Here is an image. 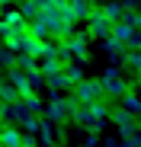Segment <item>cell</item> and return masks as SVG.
I'll use <instances>...</instances> for the list:
<instances>
[{
    "label": "cell",
    "mask_w": 141,
    "mask_h": 147,
    "mask_svg": "<svg viewBox=\"0 0 141 147\" xmlns=\"http://www.w3.org/2000/svg\"><path fill=\"white\" fill-rule=\"evenodd\" d=\"M87 35H96V38H109L112 35V19H106L100 7H93L90 16H87Z\"/></svg>",
    "instance_id": "1"
},
{
    "label": "cell",
    "mask_w": 141,
    "mask_h": 147,
    "mask_svg": "<svg viewBox=\"0 0 141 147\" xmlns=\"http://www.w3.org/2000/svg\"><path fill=\"white\" fill-rule=\"evenodd\" d=\"M42 112H45V118H48L52 125H61V121L70 115V109H67V99H64L61 93H52V99L42 106Z\"/></svg>",
    "instance_id": "2"
},
{
    "label": "cell",
    "mask_w": 141,
    "mask_h": 147,
    "mask_svg": "<svg viewBox=\"0 0 141 147\" xmlns=\"http://www.w3.org/2000/svg\"><path fill=\"white\" fill-rule=\"evenodd\" d=\"M74 96H77V102H100V99H106L100 80H80V83H74Z\"/></svg>",
    "instance_id": "3"
},
{
    "label": "cell",
    "mask_w": 141,
    "mask_h": 147,
    "mask_svg": "<svg viewBox=\"0 0 141 147\" xmlns=\"http://www.w3.org/2000/svg\"><path fill=\"white\" fill-rule=\"evenodd\" d=\"M109 118H112V125L119 128L122 138L138 134V115H132V112H125V109H109Z\"/></svg>",
    "instance_id": "4"
},
{
    "label": "cell",
    "mask_w": 141,
    "mask_h": 147,
    "mask_svg": "<svg viewBox=\"0 0 141 147\" xmlns=\"http://www.w3.org/2000/svg\"><path fill=\"white\" fill-rule=\"evenodd\" d=\"M100 83H103V93H106V96H125V93L132 90V86H128V80H122V77H119V70H115V67L103 70Z\"/></svg>",
    "instance_id": "5"
},
{
    "label": "cell",
    "mask_w": 141,
    "mask_h": 147,
    "mask_svg": "<svg viewBox=\"0 0 141 147\" xmlns=\"http://www.w3.org/2000/svg\"><path fill=\"white\" fill-rule=\"evenodd\" d=\"M87 38L90 35H67V38H61L64 42V48H67V55L70 58H77V61H90V51H87Z\"/></svg>",
    "instance_id": "6"
},
{
    "label": "cell",
    "mask_w": 141,
    "mask_h": 147,
    "mask_svg": "<svg viewBox=\"0 0 141 147\" xmlns=\"http://www.w3.org/2000/svg\"><path fill=\"white\" fill-rule=\"evenodd\" d=\"M0 19H3V22H7V29H10V32H16V35H19V32H29V19L22 16L19 10H10V7H7Z\"/></svg>",
    "instance_id": "7"
},
{
    "label": "cell",
    "mask_w": 141,
    "mask_h": 147,
    "mask_svg": "<svg viewBox=\"0 0 141 147\" xmlns=\"http://www.w3.org/2000/svg\"><path fill=\"white\" fill-rule=\"evenodd\" d=\"M10 86L22 96V93H32V83H29V74L19 70V67H10Z\"/></svg>",
    "instance_id": "8"
},
{
    "label": "cell",
    "mask_w": 141,
    "mask_h": 147,
    "mask_svg": "<svg viewBox=\"0 0 141 147\" xmlns=\"http://www.w3.org/2000/svg\"><path fill=\"white\" fill-rule=\"evenodd\" d=\"M19 141H22V131L16 125H3L0 128V147H19Z\"/></svg>",
    "instance_id": "9"
},
{
    "label": "cell",
    "mask_w": 141,
    "mask_h": 147,
    "mask_svg": "<svg viewBox=\"0 0 141 147\" xmlns=\"http://www.w3.org/2000/svg\"><path fill=\"white\" fill-rule=\"evenodd\" d=\"M16 102H19L22 109H26L29 115H39V112H42V106H45V102L39 99V93H22V96H19Z\"/></svg>",
    "instance_id": "10"
},
{
    "label": "cell",
    "mask_w": 141,
    "mask_h": 147,
    "mask_svg": "<svg viewBox=\"0 0 141 147\" xmlns=\"http://www.w3.org/2000/svg\"><path fill=\"white\" fill-rule=\"evenodd\" d=\"M29 35L32 38H52V32H48V26H45V19H42V13H35L32 19H29Z\"/></svg>",
    "instance_id": "11"
},
{
    "label": "cell",
    "mask_w": 141,
    "mask_h": 147,
    "mask_svg": "<svg viewBox=\"0 0 141 147\" xmlns=\"http://www.w3.org/2000/svg\"><path fill=\"white\" fill-rule=\"evenodd\" d=\"M122 61H125V67H128V70H135L138 77H141V48H125Z\"/></svg>",
    "instance_id": "12"
},
{
    "label": "cell",
    "mask_w": 141,
    "mask_h": 147,
    "mask_svg": "<svg viewBox=\"0 0 141 147\" xmlns=\"http://www.w3.org/2000/svg\"><path fill=\"white\" fill-rule=\"evenodd\" d=\"M103 48H106V55H109L112 61H119V58L125 55V42H119V38H112V35H109V38H103Z\"/></svg>",
    "instance_id": "13"
},
{
    "label": "cell",
    "mask_w": 141,
    "mask_h": 147,
    "mask_svg": "<svg viewBox=\"0 0 141 147\" xmlns=\"http://www.w3.org/2000/svg\"><path fill=\"white\" fill-rule=\"evenodd\" d=\"M119 99H122V109H125V112L141 115V96H138V93H132V90H128L125 96H119Z\"/></svg>",
    "instance_id": "14"
},
{
    "label": "cell",
    "mask_w": 141,
    "mask_h": 147,
    "mask_svg": "<svg viewBox=\"0 0 141 147\" xmlns=\"http://www.w3.org/2000/svg\"><path fill=\"white\" fill-rule=\"evenodd\" d=\"M58 70H64V64H61L58 58H39V74H42V77L58 74Z\"/></svg>",
    "instance_id": "15"
},
{
    "label": "cell",
    "mask_w": 141,
    "mask_h": 147,
    "mask_svg": "<svg viewBox=\"0 0 141 147\" xmlns=\"http://www.w3.org/2000/svg\"><path fill=\"white\" fill-rule=\"evenodd\" d=\"M13 67H19V70L32 74V70H39V58H35V55H22V51H19V55H16V64H13Z\"/></svg>",
    "instance_id": "16"
},
{
    "label": "cell",
    "mask_w": 141,
    "mask_h": 147,
    "mask_svg": "<svg viewBox=\"0 0 141 147\" xmlns=\"http://www.w3.org/2000/svg\"><path fill=\"white\" fill-rule=\"evenodd\" d=\"M132 32H135V29L128 26L125 19H115V22H112V38H119V42H128V38H132Z\"/></svg>",
    "instance_id": "17"
},
{
    "label": "cell",
    "mask_w": 141,
    "mask_h": 147,
    "mask_svg": "<svg viewBox=\"0 0 141 147\" xmlns=\"http://www.w3.org/2000/svg\"><path fill=\"white\" fill-rule=\"evenodd\" d=\"M45 83L52 86V93H61V90H67V86H70V83H67V77H64V70L48 74V77H45Z\"/></svg>",
    "instance_id": "18"
},
{
    "label": "cell",
    "mask_w": 141,
    "mask_h": 147,
    "mask_svg": "<svg viewBox=\"0 0 141 147\" xmlns=\"http://www.w3.org/2000/svg\"><path fill=\"white\" fill-rule=\"evenodd\" d=\"M22 55H35V58H42V42H39V38H32L29 32L22 35Z\"/></svg>",
    "instance_id": "19"
},
{
    "label": "cell",
    "mask_w": 141,
    "mask_h": 147,
    "mask_svg": "<svg viewBox=\"0 0 141 147\" xmlns=\"http://www.w3.org/2000/svg\"><path fill=\"white\" fill-rule=\"evenodd\" d=\"M39 138H42V144H58V134H55V125H52L48 118H45L42 125H39Z\"/></svg>",
    "instance_id": "20"
},
{
    "label": "cell",
    "mask_w": 141,
    "mask_h": 147,
    "mask_svg": "<svg viewBox=\"0 0 141 147\" xmlns=\"http://www.w3.org/2000/svg\"><path fill=\"white\" fill-rule=\"evenodd\" d=\"M67 10H70V16H74V19H87V16H90V10H93V3L74 0V3H67Z\"/></svg>",
    "instance_id": "21"
},
{
    "label": "cell",
    "mask_w": 141,
    "mask_h": 147,
    "mask_svg": "<svg viewBox=\"0 0 141 147\" xmlns=\"http://www.w3.org/2000/svg\"><path fill=\"white\" fill-rule=\"evenodd\" d=\"M67 118H74L77 125H87V121H93V115H90V106H87V102H80L77 109H70V115H67Z\"/></svg>",
    "instance_id": "22"
},
{
    "label": "cell",
    "mask_w": 141,
    "mask_h": 147,
    "mask_svg": "<svg viewBox=\"0 0 141 147\" xmlns=\"http://www.w3.org/2000/svg\"><path fill=\"white\" fill-rule=\"evenodd\" d=\"M64 77H67L70 86L80 83V80H83V67H80V64H64Z\"/></svg>",
    "instance_id": "23"
},
{
    "label": "cell",
    "mask_w": 141,
    "mask_h": 147,
    "mask_svg": "<svg viewBox=\"0 0 141 147\" xmlns=\"http://www.w3.org/2000/svg\"><path fill=\"white\" fill-rule=\"evenodd\" d=\"M100 10H103V16L112 19V22H115V19H122V3H112V0H109V3H103Z\"/></svg>",
    "instance_id": "24"
},
{
    "label": "cell",
    "mask_w": 141,
    "mask_h": 147,
    "mask_svg": "<svg viewBox=\"0 0 141 147\" xmlns=\"http://www.w3.org/2000/svg\"><path fill=\"white\" fill-rule=\"evenodd\" d=\"M16 64V51H10V48H3V45H0V67H3V70H10Z\"/></svg>",
    "instance_id": "25"
},
{
    "label": "cell",
    "mask_w": 141,
    "mask_h": 147,
    "mask_svg": "<svg viewBox=\"0 0 141 147\" xmlns=\"http://www.w3.org/2000/svg\"><path fill=\"white\" fill-rule=\"evenodd\" d=\"M19 99V93L10 86V83H3V86H0V102H16Z\"/></svg>",
    "instance_id": "26"
},
{
    "label": "cell",
    "mask_w": 141,
    "mask_h": 147,
    "mask_svg": "<svg viewBox=\"0 0 141 147\" xmlns=\"http://www.w3.org/2000/svg\"><path fill=\"white\" fill-rule=\"evenodd\" d=\"M19 13L26 16V19H32V16H35L39 10H35V3H32V0H22V7H19Z\"/></svg>",
    "instance_id": "27"
},
{
    "label": "cell",
    "mask_w": 141,
    "mask_h": 147,
    "mask_svg": "<svg viewBox=\"0 0 141 147\" xmlns=\"http://www.w3.org/2000/svg\"><path fill=\"white\" fill-rule=\"evenodd\" d=\"M39 125H42V121H39L35 115H29V118H22V128H26V131H39Z\"/></svg>",
    "instance_id": "28"
},
{
    "label": "cell",
    "mask_w": 141,
    "mask_h": 147,
    "mask_svg": "<svg viewBox=\"0 0 141 147\" xmlns=\"http://www.w3.org/2000/svg\"><path fill=\"white\" fill-rule=\"evenodd\" d=\"M125 48H141V29H135V32H132V38L125 42Z\"/></svg>",
    "instance_id": "29"
},
{
    "label": "cell",
    "mask_w": 141,
    "mask_h": 147,
    "mask_svg": "<svg viewBox=\"0 0 141 147\" xmlns=\"http://www.w3.org/2000/svg\"><path fill=\"white\" fill-rule=\"evenodd\" d=\"M119 147H138V134H132V138H125Z\"/></svg>",
    "instance_id": "30"
},
{
    "label": "cell",
    "mask_w": 141,
    "mask_h": 147,
    "mask_svg": "<svg viewBox=\"0 0 141 147\" xmlns=\"http://www.w3.org/2000/svg\"><path fill=\"white\" fill-rule=\"evenodd\" d=\"M19 147H39V144H35L32 138H22V141H19Z\"/></svg>",
    "instance_id": "31"
},
{
    "label": "cell",
    "mask_w": 141,
    "mask_h": 147,
    "mask_svg": "<svg viewBox=\"0 0 141 147\" xmlns=\"http://www.w3.org/2000/svg\"><path fill=\"white\" fill-rule=\"evenodd\" d=\"M135 90H138V96H141V77H138V83H135Z\"/></svg>",
    "instance_id": "32"
},
{
    "label": "cell",
    "mask_w": 141,
    "mask_h": 147,
    "mask_svg": "<svg viewBox=\"0 0 141 147\" xmlns=\"http://www.w3.org/2000/svg\"><path fill=\"white\" fill-rule=\"evenodd\" d=\"M3 83H7V77H3V74H0V86H3Z\"/></svg>",
    "instance_id": "33"
},
{
    "label": "cell",
    "mask_w": 141,
    "mask_h": 147,
    "mask_svg": "<svg viewBox=\"0 0 141 147\" xmlns=\"http://www.w3.org/2000/svg\"><path fill=\"white\" fill-rule=\"evenodd\" d=\"M3 10H7V7H3V3H0V16H3Z\"/></svg>",
    "instance_id": "34"
},
{
    "label": "cell",
    "mask_w": 141,
    "mask_h": 147,
    "mask_svg": "<svg viewBox=\"0 0 141 147\" xmlns=\"http://www.w3.org/2000/svg\"><path fill=\"white\" fill-rule=\"evenodd\" d=\"M138 147H141V134H138Z\"/></svg>",
    "instance_id": "35"
},
{
    "label": "cell",
    "mask_w": 141,
    "mask_h": 147,
    "mask_svg": "<svg viewBox=\"0 0 141 147\" xmlns=\"http://www.w3.org/2000/svg\"><path fill=\"white\" fill-rule=\"evenodd\" d=\"M0 128H3V118H0Z\"/></svg>",
    "instance_id": "36"
},
{
    "label": "cell",
    "mask_w": 141,
    "mask_h": 147,
    "mask_svg": "<svg viewBox=\"0 0 141 147\" xmlns=\"http://www.w3.org/2000/svg\"><path fill=\"white\" fill-rule=\"evenodd\" d=\"M100 3H109V0H100Z\"/></svg>",
    "instance_id": "37"
}]
</instances>
